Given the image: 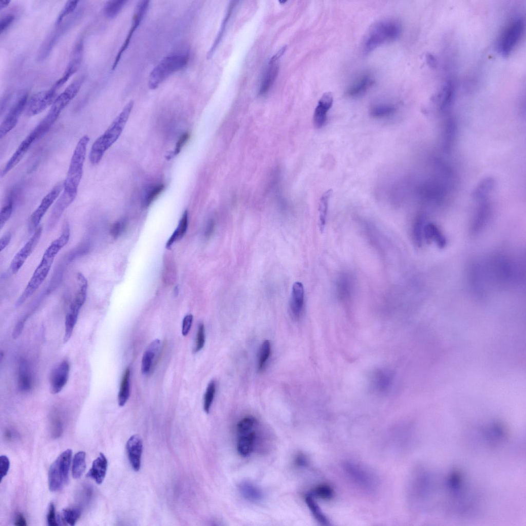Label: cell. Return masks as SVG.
I'll return each mask as SVG.
<instances>
[{
	"mask_svg": "<svg viewBox=\"0 0 526 526\" xmlns=\"http://www.w3.org/2000/svg\"><path fill=\"white\" fill-rule=\"evenodd\" d=\"M10 3V0H1V1H0V9L2 10L3 9L6 8L8 5H9Z\"/></svg>",
	"mask_w": 526,
	"mask_h": 526,
	"instance_id": "62",
	"label": "cell"
},
{
	"mask_svg": "<svg viewBox=\"0 0 526 526\" xmlns=\"http://www.w3.org/2000/svg\"><path fill=\"white\" fill-rule=\"evenodd\" d=\"M37 140L35 135L32 132H30L21 142L9 160L7 162L1 171V177L6 175L17 164L30 147Z\"/></svg>",
	"mask_w": 526,
	"mask_h": 526,
	"instance_id": "18",
	"label": "cell"
},
{
	"mask_svg": "<svg viewBox=\"0 0 526 526\" xmlns=\"http://www.w3.org/2000/svg\"><path fill=\"white\" fill-rule=\"evenodd\" d=\"M130 370L127 368L123 375L118 396V402L120 406H123L128 399L130 393Z\"/></svg>",
	"mask_w": 526,
	"mask_h": 526,
	"instance_id": "35",
	"label": "cell"
},
{
	"mask_svg": "<svg viewBox=\"0 0 526 526\" xmlns=\"http://www.w3.org/2000/svg\"><path fill=\"white\" fill-rule=\"evenodd\" d=\"M64 188V181L57 183L41 200L37 208L31 214L28 222L30 232L35 231L51 205L57 200Z\"/></svg>",
	"mask_w": 526,
	"mask_h": 526,
	"instance_id": "10",
	"label": "cell"
},
{
	"mask_svg": "<svg viewBox=\"0 0 526 526\" xmlns=\"http://www.w3.org/2000/svg\"><path fill=\"white\" fill-rule=\"evenodd\" d=\"M125 227L124 221H119L114 223L110 229V235L115 238H117L124 231Z\"/></svg>",
	"mask_w": 526,
	"mask_h": 526,
	"instance_id": "55",
	"label": "cell"
},
{
	"mask_svg": "<svg viewBox=\"0 0 526 526\" xmlns=\"http://www.w3.org/2000/svg\"><path fill=\"white\" fill-rule=\"evenodd\" d=\"M42 231V227L39 226L34 231L33 235L24 246L13 257L10 265V270L12 274H15L17 273L32 253L40 239Z\"/></svg>",
	"mask_w": 526,
	"mask_h": 526,
	"instance_id": "15",
	"label": "cell"
},
{
	"mask_svg": "<svg viewBox=\"0 0 526 526\" xmlns=\"http://www.w3.org/2000/svg\"><path fill=\"white\" fill-rule=\"evenodd\" d=\"M524 30V22L520 17L512 18L502 30L498 40L497 49L504 57L509 55L520 41Z\"/></svg>",
	"mask_w": 526,
	"mask_h": 526,
	"instance_id": "8",
	"label": "cell"
},
{
	"mask_svg": "<svg viewBox=\"0 0 526 526\" xmlns=\"http://www.w3.org/2000/svg\"><path fill=\"white\" fill-rule=\"evenodd\" d=\"M234 4H235L234 2V3L231 4V5L229 6V8L228 9L227 13L226 14V15H225V16H224V18H223V20L222 21V22L220 28L219 29V32L218 33V34H217V36H216V39H215L213 44H212L211 47L210 48V49H209V51L207 53L206 58H207L208 59H210L212 57V55L214 54V53L216 48L217 47L218 45H219V43H220V41L221 40V38H222V37L223 36V33L224 32V31H225V29H226V27L227 24V23L228 22V20H229V18H230V17L231 16V14L232 13V10H233V7L234 6Z\"/></svg>",
	"mask_w": 526,
	"mask_h": 526,
	"instance_id": "38",
	"label": "cell"
},
{
	"mask_svg": "<svg viewBox=\"0 0 526 526\" xmlns=\"http://www.w3.org/2000/svg\"><path fill=\"white\" fill-rule=\"evenodd\" d=\"M84 77L81 76L74 80L67 88L57 97L43 121L50 127L55 122L63 109L76 96L81 87Z\"/></svg>",
	"mask_w": 526,
	"mask_h": 526,
	"instance_id": "9",
	"label": "cell"
},
{
	"mask_svg": "<svg viewBox=\"0 0 526 526\" xmlns=\"http://www.w3.org/2000/svg\"><path fill=\"white\" fill-rule=\"evenodd\" d=\"M494 187V182L490 178L485 179L480 183L476 187L474 197L477 200L488 199Z\"/></svg>",
	"mask_w": 526,
	"mask_h": 526,
	"instance_id": "39",
	"label": "cell"
},
{
	"mask_svg": "<svg viewBox=\"0 0 526 526\" xmlns=\"http://www.w3.org/2000/svg\"><path fill=\"white\" fill-rule=\"evenodd\" d=\"M332 190L329 189L322 195L318 206V225L320 231L323 232L326 223L327 211L330 199L332 194Z\"/></svg>",
	"mask_w": 526,
	"mask_h": 526,
	"instance_id": "31",
	"label": "cell"
},
{
	"mask_svg": "<svg viewBox=\"0 0 526 526\" xmlns=\"http://www.w3.org/2000/svg\"><path fill=\"white\" fill-rule=\"evenodd\" d=\"M10 468V461L6 455H1L0 457V481L2 482L3 479L7 475Z\"/></svg>",
	"mask_w": 526,
	"mask_h": 526,
	"instance_id": "52",
	"label": "cell"
},
{
	"mask_svg": "<svg viewBox=\"0 0 526 526\" xmlns=\"http://www.w3.org/2000/svg\"><path fill=\"white\" fill-rule=\"evenodd\" d=\"M133 106V101L128 102L108 128L93 142L89 155V161L92 164H98L105 153L119 138Z\"/></svg>",
	"mask_w": 526,
	"mask_h": 526,
	"instance_id": "1",
	"label": "cell"
},
{
	"mask_svg": "<svg viewBox=\"0 0 526 526\" xmlns=\"http://www.w3.org/2000/svg\"><path fill=\"white\" fill-rule=\"evenodd\" d=\"M107 465L108 462L105 456L103 453H100L99 456L93 460L87 476L94 480L97 484H101L106 476Z\"/></svg>",
	"mask_w": 526,
	"mask_h": 526,
	"instance_id": "26",
	"label": "cell"
},
{
	"mask_svg": "<svg viewBox=\"0 0 526 526\" xmlns=\"http://www.w3.org/2000/svg\"><path fill=\"white\" fill-rule=\"evenodd\" d=\"M423 237L427 241L435 242L440 248H443L446 246L445 237L439 228L434 223H425Z\"/></svg>",
	"mask_w": 526,
	"mask_h": 526,
	"instance_id": "29",
	"label": "cell"
},
{
	"mask_svg": "<svg viewBox=\"0 0 526 526\" xmlns=\"http://www.w3.org/2000/svg\"><path fill=\"white\" fill-rule=\"evenodd\" d=\"M142 448V441L138 435H132L126 443L127 457L133 469L136 472H138L141 467Z\"/></svg>",
	"mask_w": 526,
	"mask_h": 526,
	"instance_id": "19",
	"label": "cell"
},
{
	"mask_svg": "<svg viewBox=\"0 0 526 526\" xmlns=\"http://www.w3.org/2000/svg\"><path fill=\"white\" fill-rule=\"evenodd\" d=\"M81 515V510L77 507L63 509L61 513L62 521L70 525H74Z\"/></svg>",
	"mask_w": 526,
	"mask_h": 526,
	"instance_id": "42",
	"label": "cell"
},
{
	"mask_svg": "<svg viewBox=\"0 0 526 526\" xmlns=\"http://www.w3.org/2000/svg\"><path fill=\"white\" fill-rule=\"evenodd\" d=\"M333 494L332 489L326 485H321L317 486L312 492V496L324 499L331 498L333 496Z\"/></svg>",
	"mask_w": 526,
	"mask_h": 526,
	"instance_id": "49",
	"label": "cell"
},
{
	"mask_svg": "<svg viewBox=\"0 0 526 526\" xmlns=\"http://www.w3.org/2000/svg\"><path fill=\"white\" fill-rule=\"evenodd\" d=\"M189 58L188 55L184 54H173L164 57L149 74V88L156 89L168 77L183 68L187 65Z\"/></svg>",
	"mask_w": 526,
	"mask_h": 526,
	"instance_id": "4",
	"label": "cell"
},
{
	"mask_svg": "<svg viewBox=\"0 0 526 526\" xmlns=\"http://www.w3.org/2000/svg\"><path fill=\"white\" fill-rule=\"evenodd\" d=\"M215 228V222L213 220H210L205 228V236L207 237H209L213 233Z\"/></svg>",
	"mask_w": 526,
	"mask_h": 526,
	"instance_id": "60",
	"label": "cell"
},
{
	"mask_svg": "<svg viewBox=\"0 0 526 526\" xmlns=\"http://www.w3.org/2000/svg\"><path fill=\"white\" fill-rule=\"evenodd\" d=\"M27 93L23 94L12 105L0 125V138L2 139L16 125L28 101Z\"/></svg>",
	"mask_w": 526,
	"mask_h": 526,
	"instance_id": "13",
	"label": "cell"
},
{
	"mask_svg": "<svg viewBox=\"0 0 526 526\" xmlns=\"http://www.w3.org/2000/svg\"><path fill=\"white\" fill-rule=\"evenodd\" d=\"M15 15L12 13H8L2 16L0 20V32L2 33L12 23Z\"/></svg>",
	"mask_w": 526,
	"mask_h": 526,
	"instance_id": "53",
	"label": "cell"
},
{
	"mask_svg": "<svg viewBox=\"0 0 526 526\" xmlns=\"http://www.w3.org/2000/svg\"><path fill=\"white\" fill-rule=\"evenodd\" d=\"M305 502L315 519L320 524L324 525L329 524V521L327 518L322 512L312 495L309 494L306 496Z\"/></svg>",
	"mask_w": 526,
	"mask_h": 526,
	"instance_id": "37",
	"label": "cell"
},
{
	"mask_svg": "<svg viewBox=\"0 0 526 526\" xmlns=\"http://www.w3.org/2000/svg\"><path fill=\"white\" fill-rule=\"evenodd\" d=\"M75 197L63 191L61 195L57 200L49 217L48 230H51L56 224L65 210L75 199Z\"/></svg>",
	"mask_w": 526,
	"mask_h": 526,
	"instance_id": "22",
	"label": "cell"
},
{
	"mask_svg": "<svg viewBox=\"0 0 526 526\" xmlns=\"http://www.w3.org/2000/svg\"><path fill=\"white\" fill-rule=\"evenodd\" d=\"M160 346V340L156 339L151 343L144 352L141 362V371L143 374L148 373L151 370L154 359L159 350Z\"/></svg>",
	"mask_w": 526,
	"mask_h": 526,
	"instance_id": "30",
	"label": "cell"
},
{
	"mask_svg": "<svg viewBox=\"0 0 526 526\" xmlns=\"http://www.w3.org/2000/svg\"><path fill=\"white\" fill-rule=\"evenodd\" d=\"M17 384L18 389L22 392L27 393L32 389V375L29 364L24 358H21L18 363Z\"/></svg>",
	"mask_w": 526,
	"mask_h": 526,
	"instance_id": "23",
	"label": "cell"
},
{
	"mask_svg": "<svg viewBox=\"0 0 526 526\" xmlns=\"http://www.w3.org/2000/svg\"><path fill=\"white\" fill-rule=\"evenodd\" d=\"M83 44L80 41L74 46L71 53L70 60L62 77L52 86L57 90L63 85L78 70L83 58Z\"/></svg>",
	"mask_w": 526,
	"mask_h": 526,
	"instance_id": "17",
	"label": "cell"
},
{
	"mask_svg": "<svg viewBox=\"0 0 526 526\" xmlns=\"http://www.w3.org/2000/svg\"><path fill=\"white\" fill-rule=\"evenodd\" d=\"M89 137H82L78 142L72 154L67 175L64 181L63 191L76 197L82 179L86 151Z\"/></svg>",
	"mask_w": 526,
	"mask_h": 526,
	"instance_id": "2",
	"label": "cell"
},
{
	"mask_svg": "<svg viewBox=\"0 0 526 526\" xmlns=\"http://www.w3.org/2000/svg\"><path fill=\"white\" fill-rule=\"evenodd\" d=\"M276 61L270 59L269 62L260 85L259 95L260 96H263L268 92L276 79L279 71V66L276 63Z\"/></svg>",
	"mask_w": 526,
	"mask_h": 526,
	"instance_id": "27",
	"label": "cell"
},
{
	"mask_svg": "<svg viewBox=\"0 0 526 526\" xmlns=\"http://www.w3.org/2000/svg\"><path fill=\"white\" fill-rule=\"evenodd\" d=\"M257 424L256 419L252 417H247L240 420L237 424L238 435H242L253 430Z\"/></svg>",
	"mask_w": 526,
	"mask_h": 526,
	"instance_id": "44",
	"label": "cell"
},
{
	"mask_svg": "<svg viewBox=\"0 0 526 526\" xmlns=\"http://www.w3.org/2000/svg\"><path fill=\"white\" fill-rule=\"evenodd\" d=\"M79 1H68L62 8L55 21V25H59L67 15L72 13L76 9Z\"/></svg>",
	"mask_w": 526,
	"mask_h": 526,
	"instance_id": "47",
	"label": "cell"
},
{
	"mask_svg": "<svg viewBox=\"0 0 526 526\" xmlns=\"http://www.w3.org/2000/svg\"><path fill=\"white\" fill-rule=\"evenodd\" d=\"M333 102V98L330 92L323 94L318 101L313 117V124L316 128H321L326 124L327 114L332 106Z\"/></svg>",
	"mask_w": 526,
	"mask_h": 526,
	"instance_id": "20",
	"label": "cell"
},
{
	"mask_svg": "<svg viewBox=\"0 0 526 526\" xmlns=\"http://www.w3.org/2000/svg\"><path fill=\"white\" fill-rule=\"evenodd\" d=\"M86 453L79 451L74 456L72 465V476L74 479L80 478L84 473L86 464Z\"/></svg>",
	"mask_w": 526,
	"mask_h": 526,
	"instance_id": "36",
	"label": "cell"
},
{
	"mask_svg": "<svg viewBox=\"0 0 526 526\" xmlns=\"http://www.w3.org/2000/svg\"><path fill=\"white\" fill-rule=\"evenodd\" d=\"M76 279L78 284L77 289L65 316L63 339L65 343L68 341L72 335L80 311L87 297L88 289L87 279L82 273L79 272L77 274Z\"/></svg>",
	"mask_w": 526,
	"mask_h": 526,
	"instance_id": "5",
	"label": "cell"
},
{
	"mask_svg": "<svg viewBox=\"0 0 526 526\" xmlns=\"http://www.w3.org/2000/svg\"><path fill=\"white\" fill-rule=\"evenodd\" d=\"M57 90L52 86L48 90L37 92L28 100L25 114L28 117L36 115L49 106L51 105L57 98Z\"/></svg>",
	"mask_w": 526,
	"mask_h": 526,
	"instance_id": "11",
	"label": "cell"
},
{
	"mask_svg": "<svg viewBox=\"0 0 526 526\" xmlns=\"http://www.w3.org/2000/svg\"><path fill=\"white\" fill-rule=\"evenodd\" d=\"M163 184H159L155 186L147 193L144 199V204L146 206L149 205L161 193L164 189Z\"/></svg>",
	"mask_w": 526,
	"mask_h": 526,
	"instance_id": "51",
	"label": "cell"
},
{
	"mask_svg": "<svg viewBox=\"0 0 526 526\" xmlns=\"http://www.w3.org/2000/svg\"><path fill=\"white\" fill-rule=\"evenodd\" d=\"M304 295L303 284L299 281L294 283L292 286L289 308L292 317L296 320L299 318L303 313Z\"/></svg>",
	"mask_w": 526,
	"mask_h": 526,
	"instance_id": "21",
	"label": "cell"
},
{
	"mask_svg": "<svg viewBox=\"0 0 526 526\" xmlns=\"http://www.w3.org/2000/svg\"><path fill=\"white\" fill-rule=\"evenodd\" d=\"M21 190L18 186L13 187L9 191L5 198L4 203L0 212V229H2L10 218L15 202L21 194Z\"/></svg>",
	"mask_w": 526,
	"mask_h": 526,
	"instance_id": "24",
	"label": "cell"
},
{
	"mask_svg": "<svg viewBox=\"0 0 526 526\" xmlns=\"http://www.w3.org/2000/svg\"><path fill=\"white\" fill-rule=\"evenodd\" d=\"M205 343V329L204 325L202 323L199 324L195 346L194 347V351L196 353L200 351L203 347Z\"/></svg>",
	"mask_w": 526,
	"mask_h": 526,
	"instance_id": "50",
	"label": "cell"
},
{
	"mask_svg": "<svg viewBox=\"0 0 526 526\" xmlns=\"http://www.w3.org/2000/svg\"><path fill=\"white\" fill-rule=\"evenodd\" d=\"M14 524L17 526H26L27 525L26 520L22 514L18 513L16 515Z\"/></svg>",
	"mask_w": 526,
	"mask_h": 526,
	"instance_id": "59",
	"label": "cell"
},
{
	"mask_svg": "<svg viewBox=\"0 0 526 526\" xmlns=\"http://www.w3.org/2000/svg\"><path fill=\"white\" fill-rule=\"evenodd\" d=\"M397 111V107L390 103H381L372 106L370 109V115L377 119H383L391 116Z\"/></svg>",
	"mask_w": 526,
	"mask_h": 526,
	"instance_id": "33",
	"label": "cell"
},
{
	"mask_svg": "<svg viewBox=\"0 0 526 526\" xmlns=\"http://www.w3.org/2000/svg\"><path fill=\"white\" fill-rule=\"evenodd\" d=\"M11 239V234L10 232H7L1 237L0 240L1 251H2L7 247L10 243Z\"/></svg>",
	"mask_w": 526,
	"mask_h": 526,
	"instance_id": "58",
	"label": "cell"
},
{
	"mask_svg": "<svg viewBox=\"0 0 526 526\" xmlns=\"http://www.w3.org/2000/svg\"><path fill=\"white\" fill-rule=\"evenodd\" d=\"M455 95L454 83L448 81L444 86L440 96V108L444 111L449 108L453 102Z\"/></svg>",
	"mask_w": 526,
	"mask_h": 526,
	"instance_id": "34",
	"label": "cell"
},
{
	"mask_svg": "<svg viewBox=\"0 0 526 526\" xmlns=\"http://www.w3.org/2000/svg\"><path fill=\"white\" fill-rule=\"evenodd\" d=\"M239 491L242 496L251 502H258L262 497L260 490L255 485L249 482H242L239 485Z\"/></svg>",
	"mask_w": 526,
	"mask_h": 526,
	"instance_id": "32",
	"label": "cell"
},
{
	"mask_svg": "<svg viewBox=\"0 0 526 526\" xmlns=\"http://www.w3.org/2000/svg\"><path fill=\"white\" fill-rule=\"evenodd\" d=\"M149 3V1L144 0L139 1L137 4L134 12L131 26L129 31L128 32L126 38L121 47L119 49L114 61L111 68L112 70L117 66L123 53L128 46V45L132 39L133 34L139 26L141 21L144 17V15L148 9Z\"/></svg>",
	"mask_w": 526,
	"mask_h": 526,
	"instance_id": "12",
	"label": "cell"
},
{
	"mask_svg": "<svg viewBox=\"0 0 526 526\" xmlns=\"http://www.w3.org/2000/svg\"><path fill=\"white\" fill-rule=\"evenodd\" d=\"M444 134V148L447 150L451 146L452 142H453L455 134V125L452 120L447 121Z\"/></svg>",
	"mask_w": 526,
	"mask_h": 526,
	"instance_id": "48",
	"label": "cell"
},
{
	"mask_svg": "<svg viewBox=\"0 0 526 526\" xmlns=\"http://www.w3.org/2000/svg\"><path fill=\"white\" fill-rule=\"evenodd\" d=\"M295 463L298 466H304L307 463V460L305 456L303 454H298L295 459Z\"/></svg>",
	"mask_w": 526,
	"mask_h": 526,
	"instance_id": "61",
	"label": "cell"
},
{
	"mask_svg": "<svg viewBox=\"0 0 526 526\" xmlns=\"http://www.w3.org/2000/svg\"><path fill=\"white\" fill-rule=\"evenodd\" d=\"M344 468L349 477L360 487L368 490L375 488L374 477L363 466L355 462H348L344 464Z\"/></svg>",
	"mask_w": 526,
	"mask_h": 526,
	"instance_id": "14",
	"label": "cell"
},
{
	"mask_svg": "<svg viewBox=\"0 0 526 526\" xmlns=\"http://www.w3.org/2000/svg\"><path fill=\"white\" fill-rule=\"evenodd\" d=\"M47 521L48 525L49 526H57L59 525L56 518L55 506L53 502H51L49 505Z\"/></svg>",
	"mask_w": 526,
	"mask_h": 526,
	"instance_id": "54",
	"label": "cell"
},
{
	"mask_svg": "<svg viewBox=\"0 0 526 526\" xmlns=\"http://www.w3.org/2000/svg\"><path fill=\"white\" fill-rule=\"evenodd\" d=\"M271 353V344L268 340H265L262 344L259 353L258 369L262 370L265 367Z\"/></svg>",
	"mask_w": 526,
	"mask_h": 526,
	"instance_id": "45",
	"label": "cell"
},
{
	"mask_svg": "<svg viewBox=\"0 0 526 526\" xmlns=\"http://www.w3.org/2000/svg\"><path fill=\"white\" fill-rule=\"evenodd\" d=\"M374 80L369 74L360 76L349 86L346 94L351 98H357L364 94L373 85Z\"/></svg>",
	"mask_w": 526,
	"mask_h": 526,
	"instance_id": "25",
	"label": "cell"
},
{
	"mask_svg": "<svg viewBox=\"0 0 526 526\" xmlns=\"http://www.w3.org/2000/svg\"><path fill=\"white\" fill-rule=\"evenodd\" d=\"M216 392V384L214 381H211L207 386L204 396L203 408L205 412L209 413L213 403Z\"/></svg>",
	"mask_w": 526,
	"mask_h": 526,
	"instance_id": "46",
	"label": "cell"
},
{
	"mask_svg": "<svg viewBox=\"0 0 526 526\" xmlns=\"http://www.w3.org/2000/svg\"><path fill=\"white\" fill-rule=\"evenodd\" d=\"M425 223L424 218L421 216H419L415 222L412 234L414 241L418 246H421L424 238L423 232Z\"/></svg>",
	"mask_w": 526,
	"mask_h": 526,
	"instance_id": "43",
	"label": "cell"
},
{
	"mask_svg": "<svg viewBox=\"0 0 526 526\" xmlns=\"http://www.w3.org/2000/svg\"><path fill=\"white\" fill-rule=\"evenodd\" d=\"M193 315L192 314L186 315L183 320L182 324V334L186 336L189 333L193 322Z\"/></svg>",
	"mask_w": 526,
	"mask_h": 526,
	"instance_id": "56",
	"label": "cell"
},
{
	"mask_svg": "<svg viewBox=\"0 0 526 526\" xmlns=\"http://www.w3.org/2000/svg\"><path fill=\"white\" fill-rule=\"evenodd\" d=\"M189 138V134L188 133H185L180 137L176 144V147L174 152V155H176L180 152L182 146L184 145Z\"/></svg>",
	"mask_w": 526,
	"mask_h": 526,
	"instance_id": "57",
	"label": "cell"
},
{
	"mask_svg": "<svg viewBox=\"0 0 526 526\" xmlns=\"http://www.w3.org/2000/svg\"><path fill=\"white\" fill-rule=\"evenodd\" d=\"M72 455L71 449L64 450L50 466L48 477V487L51 492L61 490L68 482Z\"/></svg>",
	"mask_w": 526,
	"mask_h": 526,
	"instance_id": "6",
	"label": "cell"
},
{
	"mask_svg": "<svg viewBox=\"0 0 526 526\" xmlns=\"http://www.w3.org/2000/svg\"><path fill=\"white\" fill-rule=\"evenodd\" d=\"M256 434L252 430L238 435L237 442V449L238 453L243 457L249 455L254 449Z\"/></svg>",
	"mask_w": 526,
	"mask_h": 526,
	"instance_id": "28",
	"label": "cell"
},
{
	"mask_svg": "<svg viewBox=\"0 0 526 526\" xmlns=\"http://www.w3.org/2000/svg\"><path fill=\"white\" fill-rule=\"evenodd\" d=\"M187 223L188 213L185 211L182 215L177 228L167 241L166 245L167 248H170L174 241L182 237L186 231Z\"/></svg>",
	"mask_w": 526,
	"mask_h": 526,
	"instance_id": "41",
	"label": "cell"
},
{
	"mask_svg": "<svg viewBox=\"0 0 526 526\" xmlns=\"http://www.w3.org/2000/svg\"><path fill=\"white\" fill-rule=\"evenodd\" d=\"M55 256L45 251L41 260L35 269L27 285L16 302V306L22 305L39 289L46 278Z\"/></svg>",
	"mask_w": 526,
	"mask_h": 526,
	"instance_id": "7",
	"label": "cell"
},
{
	"mask_svg": "<svg viewBox=\"0 0 526 526\" xmlns=\"http://www.w3.org/2000/svg\"><path fill=\"white\" fill-rule=\"evenodd\" d=\"M127 1L111 0L107 1L104 6V13L109 18L115 17L125 6Z\"/></svg>",
	"mask_w": 526,
	"mask_h": 526,
	"instance_id": "40",
	"label": "cell"
},
{
	"mask_svg": "<svg viewBox=\"0 0 526 526\" xmlns=\"http://www.w3.org/2000/svg\"><path fill=\"white\" fill-rule=\"evenodd\" d=\"M69 371V363L66 360L53 368L49 378L50 389L52 394H57L63 389L68 380Z\"/></svg>",
	"mask_w": 526,
	"mask_h": 526,
	"instance_id": "16",
	"label": "cell"
},
{
	"mask_svg": "<svg viewBox=\"0 0 526 526\" xmlns=\"http://www.w3.org/2000/svg\"><path fill=\"white\" fill-rule=\"evenodd\" d=\"M402 32L400 23L393 19L380 21L369 30L363 44L365 53H368L380 45L397 40Z\"/></svg>",
	"mask_w": 526,
	"mask_h": 526,
	"instance_id": "3",
	"label": "cell"
}]
</instances>
